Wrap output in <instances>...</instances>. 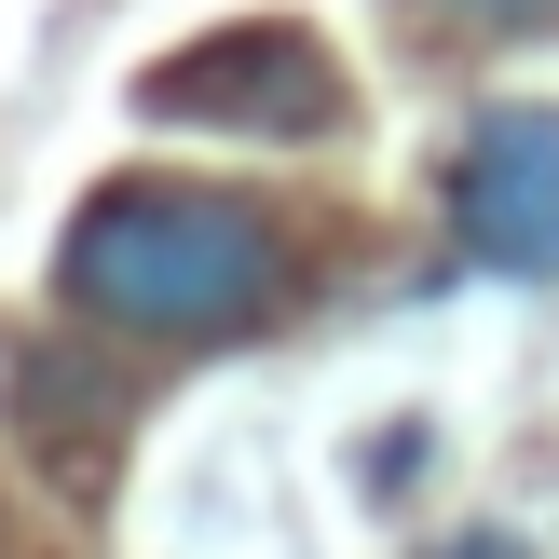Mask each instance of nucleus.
I'll list each match as a JSON object with an SVG mask.
<instances>
[{
    "instance_id": "nucleus-1",
    "label": "nucleus",
    "mask_w": 559,
    "mask_h": 559,
    "mask_svg": "<svg viewBox=\"0 0 559 559\" xmlns=\"http://www.w3.org/2000/svg\"><path fill=\"white\" fill-rule=\"evenodd\" d=\"M287 233L246 191H191V178H109L55 246V287L82 328L123 342H233L287 300Z\"/></svg>"
},
{
    "instance_id": "nucleus-2",
    "label": "nucleus",
    "mask_w": 559,
    "mask_h": 559,
    "mask_svg": "<svg viewBox=\"0 0 559 559\" xmlns=\"http://www.w3.org/2000/svg\"><path fill=\"white\" fill-rule=\"evenodd\" d=\"M136 109L151 123H191V136H328L342 123V69H328L314 27H205L191 55H151L136 69Z\"/></svg>"
},
{
    "instance_id": "nucleus-3",
    "label": "nucleus",
    "mask_w": 559,
    "mask_h": 559,
    "mask_svg": "<svg viewBox=\"0 0 559 559\" xmlns=\"http://www.w3.org/2000/svg\"><path fill=\"white\" fill-rule=\"evenodd\" d=\"M451 246L478 273L559 287V109H478L451 151Z\"/></svg>"
},
{
    "instance_id": "nucleus-4",
    "label": "nucleus",
    "mask_w": 559,
    "mask_h": 559,
    "mask_svg": "<svg viewBox=\"0 0 559 559\" xmlns=\"http://www.w3.org/2000/svg\"><path fill=\"white\" fill-rule=\"evenodd\" d=\"M437 14H464V27H491V41H519V27H559V0H437Z\"/></svg>"
},
{
    "instance_id": "nucleus-5",
    "label": "nucleus",
    "mask_w": 559,
    "mask_h": 559,
    "mask_svg": "<svg viewBox=\"0 0 559 559\" xmlns=\"http://www.w3.org/2000/svg\"><path fill=\"white\" fill-rule=\"evenodd\" d=\"M396 478H424V424H396V437L369 451V491H396Z\"/></svg>"
},
{
    "instance_id": "nucleus-6",
    "label": "nucleus",
    "mask_w": 559,
    "mask_h": 559,
    "mask_svg": "<svg viewBox=\"0 0 559 559\" xmlns=\"http://www.w3.org/2000/svg\"><path fill=\"white\" fill-rule=\"evenodd\" d=\"M464 559H519V546H506V533H464Z\"/></svg>"
}]
</instances>
